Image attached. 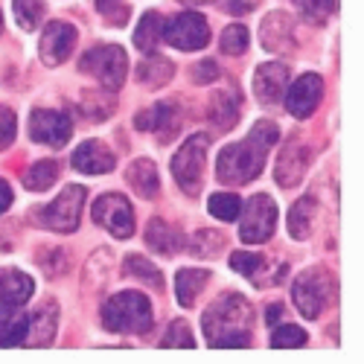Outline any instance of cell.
I'll use <instances>...</instances> for the list:
<instances>
[{
	"label": "cell",
	"mask_w": 364,
	"mask_h": 364,
	"mask_svg": "<svg viewBox=\"0 0 364 364\" xmlns=\"http://www.w3.org/2000/svg\"><path fill=\"white\" fill-rule=\"evenodd\" d=\"M283 318V306L280 303H274V306H268V312H265V321L271 323V326H277V321Z\"/></svg>",
	"instance_id": "cell-44"
},
{
	"label": "cell",
	"mask_w": 364,
	"mask_h": 364,
	"mask_svg": "<svg viewBox=\"0 0 364 364\" xmlns=\"http://www.w3.org/2000/svg\"><path fill=\"white\" fill-rule=\"evenodd\" d=\"M216 76H219L216 62H198V65L193 68V79H196L198 85H210V82H216Z\"/></svg>",
	"instance_id": "cell-41"
},
{
	"label": "cell",
	"mask_w": 364,
	"mask_h": 364,
	"mask_svg": "<svg viewBox=\"0 0 364 364\" xmlns=\"http://www.w3.org/2000/svg\"><path fill=\"white\" fill-rule=\"evenodd\" d=\"M161 347H184V350H193L196 347V338L187 326V321H172L166 336L161 338Z\"/></svg>",
	"instance_id": "cell-35"
},
{
	"label": "cell",
	"mask_w": 364,
	"mask_h": 364,
	"mask_svg": "<svg viewBox=\"0 0 364 364\" xmlns=\"http://www.w3.org/2000/svg\"><path fill=\"white\" fill-rule=\"evenodd\" d=\"M73 134V123L62 114V111H47V108H38L29 114V137L38 140V143H47L53 149H62Z\"/></svg>",
	"instance_id": "cell-11"
},
{
	"label": "cell",
	"mask_w": 364,
	"mask_h": 364,
	"mask_svg": "<svg viewBox=\"0 0 364 364\" xmlns=\"http://www.w3.org/2000/svg\"><path fill=\"white\" fill-rule=\"evenodd\" d=\"M164 38V18L158 12H149L140 18V26H137V33H134V44L146 53H155L158 44Z\"/></svg>",
	"instance_id": "cell-27"
},
{
	"label": "cell",
	"mask_w": 364,
	"mask_h": 364,
	"mask_svg": "<svg viewBox=\"0 0 364 364\" xmlns=\"http://www.w3.org/2000/svg\"><path fill=\"white\" fill-rule=\"evenodd\" d=\"M76 26L73 23H65V21H53L47 29H44V36H41V44H38V53H41V62L55 68V65H65L73 47H76Z\"/></svg>",
	"instance_id": "cell-12"
},
{
	"label": "cell",
	"mask_w": 364,
	"mask_h": 364,
	"mask_svg": "<svg viewBox=\"0 0 364 364\" xmlns=\"http://www.w3.org/2000/svg\"><path fill=\"white\" fill-rule=\"evenodd\" d=\"M137 132H158L164 140H169L181 129V108L175 102H158L134 117Z\"/></svg>",
	"instance_id": "cell-14"
},
{
	"label": "cell",
	"mask_w": 364,
	"mask_h": 364,
	"mask_svg": "<svg viewBox=\"0 0 364 364\" xmlns=\"http://www.w3.org/2000/svg\"><path fill=\"white\" fill-rule=\"evenodd\" d=\"M312 213H315V201L312 198H300L289 210V233L294 239H306L312 230Z\"/></svg>",
	"instance_id": "cell-28"
},
{
	"label": "cell",
	"mask_w": 364,
	"mask_h": 364,
	"mask_svg": "<svg viewBox=\"0 0 364 364\" xmlns=\"http://www.w3.org/2000/svg\"><path fill=\"white\" fill-rule=\"evenodd\" d=\"M309 146L306 143H300V140H291L286 149H283V155H280V161H277V184L280 187H286V190H291V187H297L300 181H303V175H306V169H309Z\"/></svg>",
	"instance_id": "cell-15"
},
{
	"label": "cell",
	"mask_w": 364,
	"mask_h": 364,
	"mask_svg": "<svg viewBox=\"0 0 364 364\" xmlns=\"http://www.w3.org/2000/svg\"><path fill=\"white\" fill-rule=\"evenodd\" d=\"M114 164H117L114 151L100 140H87L73 151V166L85 175H105L114 169Z\"/></svg>",
	"instance_id": "cell-16"
},
{
	"label": "cell",
	"mask_w": 364,
	"mask_h": 364,
	"mask_svg": "<svg viewBox=\"0 0 364 364\" xmlns=\"http://www.w3.org/2000/svg\"><path fill=\"white\" fill-rule=\"evenodd\" d=\"M146 245H149L151 251L169 257V254H178L181 248H184V236H181V230L172 228L169 222L151 219L149 228H146Z\"/></svg>",
	"instance_id": "cell-21"
},
{
	"label": "cell",
	"mask_w": 364,
	"mask_h": 364,
	"mask_svg": "<svg viewBox=\"0 0 364 364\" xmlns=\"http://www.w3.org/2000/svg\"><path fill=\"white\" fill-rule=\"evenodd\" d=\"M151 323V303L140 291H119L102 306V326L108 332H149Z\"/></svg>",
	"instance_id": "cell-3"
},
{
	"label": "cell",
	"mask_w": 364,
	"mask_h": 364,
	"mask_svg": "<svg viewBox=\"0 0 364 364\" xmlns=\"http://www.w3.org/2000/svg\"><path fill=\"white\" fill-rule=\"evenodd\" d=\"M9 204H12V187L6 184L4 178H0V213H4V210H9Z\"/></svg>",
	"instance_id": "cell-43"
},
{
	"label": "cell",
	"mask_w": 364,
	"mask_h": 364,
	"mask_svg": "<svg viewBox=\"0 0 364 364\" xmlns=\"http://www.w3.org/2000/svg\"><path fill=\"white\" fill-rule=\"evenodd\" d=\"M262 47L271 50V53H289L294 50V23L286 12H271L265 21H262Z\"/></svg>",
	"instance_id": "cell-17"
},
{
	"label": "cell",
	"mask_w": 364,
	"mask_h": 364,
	"mask_svg": "<svg viewBox=\"0 0 364 364\" xmlns=\"http://www.w3.org/2000/svg\"><path fill=\"white\" fill-rule=\"evenodd\" d=\"M207 117L219 132H230L236 126V117H239V100L233 94H216L210 97V108Z\"/></svg>",
	"instance_id": "cell-24"
},
{
	"label": "cell",
	"mask_w": 364,
	"mask_h": 364,
	"mask_svg": "<svg viewBox=\"0 0 364 364\" xmlns=\"http://www.w3.org/2000/svg\"><path fill=\"white\" fill-rule=\"evenodd\" d=\"M36 283L18 268H0V303L4 306H23L33 297Z\"/></svg>",
	"instance_id": "cell-20"
},
{
	"label": "cell",
	"mask_w": 364,
	"mask_h": 364,
	"mask_svg": "<svg viewBox=\"0 0 364 364\" xmlns=\"http://www.w3.org/2000/svg\"><path fill=\"white\" fill-rule=\"evenodd\" d=\"M265 265V259L259 254H245V251H236L230 257V268L239 271V274H245V277H257V271Z\"/></svg>",
	"instance_id": "cell-39"
},
{
	"label": "cell",
	"mask_w": 364,
	"mask_h": 364,
	"mask_svg": "<svg viewBox=\"0 0 364 364\" xmlns=\"http://www.w3.org/2000/svg\"><path fill=\"white\" fill-rule=\"evenodd\" d=\"M225 9L230 15H245L254 9V0H225Z\"/></svg>",
	"instance_id": "cell-42"
},
{
	"label": "cell",
	"mask_w": 364,
	"mask_h": 364,
	"mask_svg": "<svg viewBox=\"0 0 364 364\" xmlns=\"http://www.w3.org/2000/svg\"><path fill=\"white\" fill-rule=\"evenodd\" d=\"M181 4H187V6H198V4H213V0H181Z\"/></svg>",
	"instance_id": "cell-45"
},
{
	"label": "cell",
	"mask_w": 364,
	"mask_h": 364,
	"mask_svg": "<svg viewBox=\"0 0 364 364\" xmlns=\"http://www.w3.org/2000/svg\"><path fill=\"white\" fill-rule=\"evenodd\" d=\"M207 207H210V213H213L216 219L233 222V219L239 216V210H242V201H239V196H233V193H216L213 198L207 201Z\"/></svg>",
	"instance_id": "cell-32"
},
{
	"label": "cell",
	"mask_w": 364,
	"mask_h": 364,
	"mask_svg": "<svg viewBox=\"0 0 364 364\" xmlns=\"http://www.w3.org/2000/svg\"><path fill=\"white\" fill-rule=\"evenodd\" d=\"M329 289H332V280L323 268H309L294 280V289H291V297H294V306L300 309L303 318H318L329 300Z\"/></svg>",
	"instance_id": "cell-6"
},
{
	"label": "cell",
	"mask_w": 364,
	"mask_h": 364,
	"mask_svg": "<svg viewBox=\"0 0 364 364\" xmlns=\"http://www.w3.org/2000/svg\"><path fill=\"white\" fill-rule=\"evenodd\" d=\"M33 315L21 312L15 306L0 309V347H26Z\"/></svg>",
	"instance_id": "cell-19"
},
{
	"label": "cell",
	"mask_w": 364,
	"mask_h": 364,
	"mask_svg": "<svg viewBox=\"0 0 364 364\" xmlns=\"http://www.w3.org/2000/svg\"><path fill=\"white\" fill-rule=\"evenodd\" d=\"M207 134H193L184 146L175 151L172 158V175L178 187L187 196H196L201 187V172H204V158H207Z\"/></svg>",
	"instance_id": "cell-5"
},
{
	"label": "cell",
	"mask_w": 364,
	"mask_h": 364,
	"mask_svg": "<svg viewBox=\"0 0 364 364\" xmlns=\"http://www.w3.org/2000/svg\"><path fill=\"white\" fill-rule=\"evenodd\" d=\"M126 271H129V274L143 277V280H151V283H155V289H164V277H161V271H158L155 265H149V259H143V257H137V254L126 257Z\"/></svg>",
	"instance_id": "cell-38"
},
{
	"label": "cell",
	"mask_w": 364,
	"mask_h": 364,
	"mask_svg": "<svg viewBox=\"0 0 364 364\" xmlns=\"http://www.w3.org/2000/svg\"><path fill=\"white\" fill-rule=\"evenodd\" d=\"M225 248V236L216 230H198L190 242V254L198 259H210V257H219V251Z\"/></svg>",
	"instance_id": "cell-30"
},
{
	"label": "cell",
	"mask_w": 364,
	"mask_h": 364,
	"mask_svg": "<svg viewBox=\"0 0 364 364\" xmlns=\"http://www.w3.org/2000/svg\"><path fill=\"white\" fill-rule=\"evenodd\" d=\"M164 38L178 50H201L210 41V26L196 12H181L169 23H164Z\"/></svg>",
	"instance_id": "cell-10"
},
{
	"label": "cell",
	"mask_w": 364,
	"mask_h": 364,
	"mask_svg": "<svg viewBox=\"0 0 364 364\" xmlns=\"http://www.w3.org/2000/svg\"><path fill=\"white\" fill-rule=\"evenodd\" d=\"M55 178H58V164L55 161H38L23 175V187L33 190V193H44L55 184Z\"/></svg>",
	"instance_id": "cell-29"
},
{
	"label": "cell",
	"mask_w": 364,
	"mask_h": 364,
	"mask_svg": "<svg viewBox=\"0 0 364 364\" xmlns=\"http://www.w3.org/2000/svg\"><path fill=\"white\" fill-rule=\"evenodd\" d=\"M94 222L102 225L111 236L117 239H129L134 233V210L126 201V196L119 193H105L94 204Z\"/></svg>",
	"instance_id": "cell-9"
},
{
	"label": "cell",
	"mask_w": 364,
	"mask_h": 364,
	"mask_svg": "<svg viewBox=\"0 0 364 364\" xmlns=\"http://www.w3.org/2000/svg\"><path fill=\"white\" fill-rule=\"evenodd\" d=\"M0 33H4V15H0Z\"/></svg>",
	"instance_id": "cell-46"
},
{
	"label": "cell",
	"mask_w": 364,
	"mask_h": 364,
	"mask_svg": "<svg viewBox=\"0 0 364 364\" xmlns=\"http://www.w3.org/2000/svg\"><path fill=\"white\" fill-rule=\"evenodd\" d=\"M294 4L309 23H326V18L336 12V0H294Z\"/></svg>",
	"instance_id": "cell-33"
},
{
	"label": "cell",
	"mask_w": 364,
	"mask_h": 364,
	"mask_svg": "<svg viewBox=\"0 0 364 364\" xmlns=\"http://www.w3.org/2000/svg\"><path fill=\"white\" fill-rule=\"evenodd\" d=\"M277 225V207L268 196H254L245 204V216L239 225V239L248 242V245H259V242L271 239Z\"/></svg>",
	"instance_id": "cell-8"
},
{
	"label": "cell",
	"mask_w": 364,
	"mask_h": 364,
	"mask_svg": "<svg viewBox=\"0 0 364 364\" xmlns=\"http://www.w3.org/2000/svg\"><path fill=\"white\" fill-rule=\"evenodd\" d=\"M286 85H289V68L280 65V62H268L257 70L254 76V94L262 100V102H277L283 100L286 94Z\"/></svg>",
	"instance_id": "cell-18"
},
{
	"label": "cell",
	"mask_w": 364,
	"mask_h": 364,
	"mask_svg": "<svg viewBox=\"0 0 364 364\" xmlns=\"http://www.w3.org/2000/svg\"><path fill=\"white\" fill-rule=\"evenodd\" d=\"M97 9H100V15L111 26H126L129 23V15H132L126 0H97Z\"/></svg>",
	"instance_id": "cell-37"
},
{
	"label": "cell",
	"mask_w": 364,
	"mask_h": 364,
	"mask_svg": "<svg viewBox=\"0 0 364 364\" xmlns=\"http://www.w3.org/2000/svg\"><path fill=\"white\" fill-rule=\"evenodd\" d=\"M15 132H18V126H15V114H12L9 108H4V105H0V149L12 146V140H15Z\"/></svg>",
	"instance_id": "cell-40"
},
{
	"label": "cell",
	"mask_w": 364,
	"mask_h": 364,
	"mask_svg": "<svg viewBox=\"0 0 364 364\" xmlns=\"http://www.w3.org/2000/svg\"><path fill=\"white\" fill-rule=\"evenodd\" d=\"M321 100H323V82H321V76L306 73V76H300V79L289 87L286 108H289L297 119H306V117H312V111L321 105Z\"/></svg>",
	"instance_id": "cell-13"
},
{
	"label": "cell",
	"mask_w": 364,
	"mask_h": 364,
	"mask_svg": "<svg viewBox=\"0 0 364 364\" xmlns=\"http://www.w3.org/2000/svg\"><path fill=\"white\" fill-rule=\"evenodd\" d=\"M126 178H129L132 190H134L137 196H143V198H155L158 190H161L158 169H155V164H151V161H134V164L129 166Z\"/></svg>",
	"instance_id": "cell-23"
},
{
	"label": "cell",
	"mask_w": 364,
	"mask_h": 364,
	"mask_svg": "<svg viewBox=\"0 0 364 364\" xmlns=\"http://www.w3.org/2000/svg\"><path fill=\"white\" fill-rule=\"evenodd\" d=\"M82 204H85V187L76 184L65 187V193H58V198L41 210V225L55 233H73L79 228Z\"/></svg>",
	"instance_id": "cell-7"
},
{
	"label": "cell",
	"mask_w": 364,
	"mask_h": 364,
	"mask_svg": "<svg viewBox=\"0 0 364 364\" xmlns=\"http://www.w3.org/2000/svg\"><path fill=\"white\" fill-rule=\"evenodd\" d=\"M172 73H175L172 62H166V58H161L155 53H149V58L137 68V79L149 87H164L172 79Z\"/></svg>",
	"instance_id": "cell-26"
},
{
	"label": "cell",
	"mask_w": 364,
	"mask_h": 364,
	"mask_svg": "<svg viewBox=\"0 0 364 364\" xmlns=\"http://www.w3.org/2000/svg\"><path fill=\"white\" fill-rule=\"evenodd\" d=\"M271 347L277 350H297V347H306V332H303L300 326H277V332L271 336Z\"/></svg>",
	"instance_id": "cell-36"
},
{
	"label": "cell",
	"mask_w": 364,
	"mask_h": 364,
	"mask_svg": "<svg viewBox=\"0 0 364 364\" xmlns=\"http://www.w3.org/2000/svg\"><path fill=\"white\" fill-rule=\"evenodd\" d=\"M12 12L23 29H38L44 21V0H12Z\"/></svg>",
	"instance_id": "cell-31"
},
{
	"label": "cell",
	"mask_w": 364,
	"mask_h": 364,
	"mask_svg": "<svg viewBox=\"0 0 364 364\" xmlns=\"http://www.w3.org/2000/svg\"><path fill=\"white\" fill-rule=\"evenodd\" d=\"M254 312L242 294H225L201 318L210 347H251Z\"/></svg>",
	"instance_id": "cell-2"
},
{
	"label": "cell",
	"mask_w": 364,
	"mask_h": 364,
	"mask_svg": "<svg viewBox=\"0 0 364 364\" xmlns=\"http://www.w3.org/2000/svg\"><path fill=\"white\" fill-rule=\"evenodd\" d=\"M277 137H280V129L271 119H259L242 143L225 146L219 151V161H216L219 181L222 184H248V181H254L262 172L265 158L271 146L277 143Z\"/></svg>",
	"instance_id": "cell-1"
},
{
	"label": "cell",
	"mask_w": 364,
	"mask_h": 364,
	"mask_svg": "<svg viewBox=\"0 0 364 364\" xmlns=\"http://www.w3.org/2000/svg\"><path fill=\"white\" fill-rule=\"evenodd\" d=\"M79 70L97 76L102 82V87L108 90H119L126 82V70H129V58L126 50L117 44H105V47H94L79 58Z\"/></svg>",
	"instance_id": "cell-4"
},
{
	"label": "cell",
	"mask_w": 364,
	"mask_h": 364,
	"mask_svg": "<svg viewBox=\"0 0 364 364\" xmlns=\"http://www.w3.org/2000/svg\"><path fill=\"white\" fill-rule=\"evenodd\" d=\"M207 280H210V271L204 268H181L175 274V294L181 306H193Z\"/></svg>",
	"instance_id": "cell-22"
},
{
	"label": "cell",
	"mask_w": 364,
	"mask_h": 364,
	"mask_svg": "<svg viewBox=\"0 0 364 364\" xmlns=\"http://www.w3.org/2000/svg\"><path fill=\"white\" fill-rule=\"evenodd\" d=\"M55 321H58V315H55V309L50 306V303L41 306L38 312H33V326H29L26 347H47L55 338Z\"/></svg>",
	"instance_id": "cell-25"
},
{
	"label": "cell",
	"mask_w": 364,
	"mask_h": 364,
	"mask_svg": "<svg viewBox=\"0 0 364 364\" xmlns=\"http://www.w3.org/2000/svg\"><path fill=\"white\" fill-rule=\"evenodd\" d=\"M248 44H251L248 29L242 23H233L222 33V53H228V55H242L248 50Z\"/></svg>",
	"instance_id": "cell-34"
}]
</instances>
